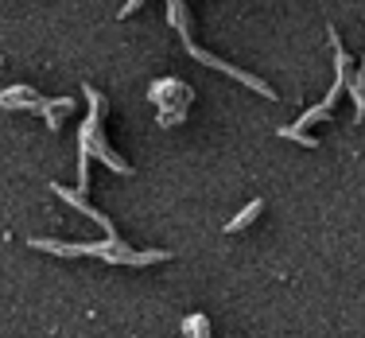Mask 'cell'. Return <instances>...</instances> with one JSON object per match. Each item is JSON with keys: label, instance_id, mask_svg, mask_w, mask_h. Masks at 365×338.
Segmentation results:
<instances>
[{"label": "cell", "instance_id": "1", "mask_svg": "<svg viewBox=\"0 0 365 338\" xmlns=\"http://www.w3.org/2000/svg\"><path fill=\"white\" fill-rule=\"evenodd\" d=\"M0 106H4V109H39L43 98L36 90H28V86H16V90L0 93Z\"/></svg>", "mask_w": 365, "mask_h": 338}, {"label": "cell", "instance_id": "2", "mask_svg": "<svg viewBox=\"0 0 365 338\" xmlns=\"http://www.w3.org/2000/svg\"><path fill=\"white\" fill-rule=\"evenodd\" d=\"M260 206H264V203H260V198H253V203H249L245 210L237 214V218H233V222H225V233H237V230H245V225H249V222H253L257 214H260Z\"/></svg>", "mask_w": 365, "mask_h": 338}, {"label": "cell", "instance_id": "3", "mask_svg": "<svg viewBox=\"0 0 365 338\" xmlns=\"http://www.w3.org/2000/svg\"><path fill=\"white\" fill-rule=\"evenodd\" d=\"M280 136H288V140H299V144H307V148H319V140H315V136H303L299 128H284Z\"/></svg>", "mask_w": 365, "mask_h": 338}]
</instances>
